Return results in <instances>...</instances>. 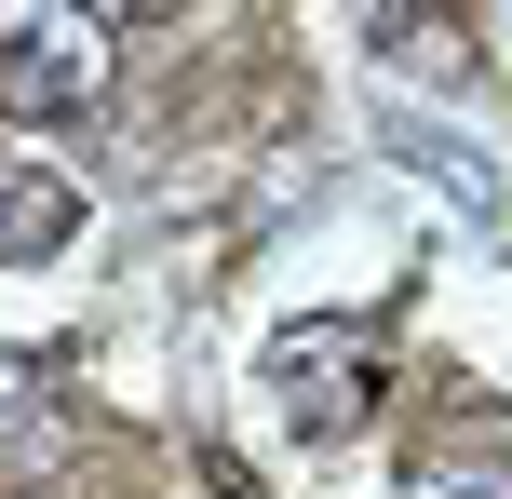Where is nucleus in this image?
I'll return each mask as SVG.
<instances>
[{
	"label": "nucleus",
	"mask_w": 512,
	"mask_h": 499,
	"mask_svg": "<svg viewBox=\"0 0 512 499\" xmlns=\"http://www.w3.org/2000/svg\"><path fill=\"white\" fill-rule=\"evenodd\" d=\"M54 446V378L27 351H0V459H41Z\"/></svg>",
	"instance_id": "39448f33"
},
{
	"label": "nucleus",
	"mask_w": 512,
	"mask_h": 499,
	"mask_svg": "<svg viewBox=\"0 0 512 499\" xmlns=\"http://www.w3.org/2000/svg\"><path fill=\"white\" fill-rule=\"evenodd\" d=\"M391 499H512V446H472V432H445V446L405 459V486Z\"/></svg>",
	"instance_id": "20e7f679"
},
{
	"label": "nucleus",
	"mask_w": 512,
	"mask_h": 499,
	"mask_svg": "<svg viewBox=\"0 0 512 499\" xmlns=\"http://www.w3.org/2000/svg\"><path fill=\"white\" fill-rule=\"evenodd\" d=\"M378 324H351V311H297L270 338V405L297 432H364V405H378Z\"/></svg>",
	"instance_id": "f03ea898"
},
{
	"label": "nucleus",
	"mask_w": 512,
	"mask_h": 499,
	"mask_svg": "<svg viewBox=\"0 0 512 499\" xmlns=\"http://www.w3.org/2000/svg\"><path fill=\"white\" fill-rule=\"evenodd\" d=\"M108 14L81 0H0V122H95L108 108Z\"/></svg>",
	"instance_id": "f257e3e1"
},
{
	"label": "nucleus",
	"mask_w": 512,
	"mask_h": 499,
	"mask_svg": "<svg viewBox=\"0 0 512 499\" xmlns=\"http://www.w3.org/2000/svg\"><path fill=\"white\" fill-rule=\"evenodd\" d=\"M81 243V176L41 149H0V270H41Z\"/></svg>",
	"instance_id": "7ed1b4c3"
}]
</instances>
